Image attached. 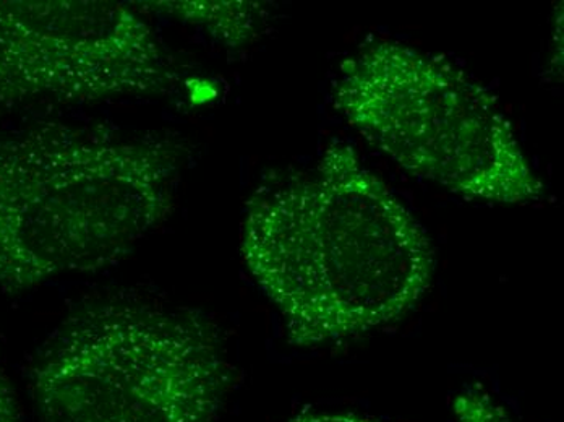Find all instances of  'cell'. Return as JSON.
<instances>
[{
	"mask_svg": "<svg viewBox=\"0 0 564 422\" xmlns=\"http://www.w3.org/2000/svg\"><path fill=\"white\" fill-rule=\"evenodd\" d=\"M456 422H518L487 390L470 387L454 398Z\"/></svg>",
	"mask_w": 564,
	"mask_h": 422,
	"instance_id": "obj_7",
	"label": "cell"
},
{
	"mask_svg": "<svg viewBox=\"0 0 564 422\" xmlns=\"http://www.w3.org/2000/svg\"><path fill=\"white\" fill-rule=\"evenodd\" d=\"M291 422H380L368 420V418L356 416V414H307V416L295 418Z\"/></svg>",
	"mask_w": 564,
	"mask_h": 422,
	"instance_id": "obj_9",
	"label": "cell"
},
{
	"mask_svg": "<svg viewBox=\"0 0 564 422\" xmlns=\"http://www.w3.org/2000/svg\"><path fill=\"white\" fill-rule=\"evenodd\" d=\"M170 137L46 122L0 137V290L119 262L174 207Z\"/></svg>",
	"mask_w": 564,
	"mask_h": 422,
	"instance_id": "obj_2",
	"label": "cell"
},
{
	"mask_svg": "<svg viewBox=\"0 0 564 422\" xmlns=\"http://www.w3.org/2000/svg\"><path fill=\"white\" fill-rule=\"evenodd\" d=\"M178 71L137 9L108 0H0V106L166 95Z\"/></svg>",
	"mask_w": 564,
	"mask_h": 422,
	"instance_id": "obj_5",
	"label": "cell"
},
{
	"mask_svg": "<svg viewBox=\"0 0 564 422\" xmlns=\"http://www.w3.org/2000/svg\"><path fill=\"white\" fill-rule=\"evenodd\" d=\"M240 252L284 318L289 343L319 346L387 327L432 283L425 229L349 143L247 204Z\"/></svg>",
	"mask_w": 564,
	"mask_h": 422,
	"instance_id": "obj_1",
	"label": "cell"
},
{
	"mask_svg": "<svg viewBox=\"0 0 564 422\" xmlns=\"http://www.w3.org/2000/svg\"><path fill=\"white\" fill-rule=\"evenodd\" d=\"M0 422H20L19 403L2 369H0Z\"/></svg>",
	"mask_w": 564,
	"mask_h": 422,
	"instance_id": "obj_8",
	"label": "cell"
},
{
	"mask_svg": "<svg viewBox=\"0 0 564 422\" xmlns=\"http://www.w3.org/2000/svg\"><path fill=\"white\" fill-rule=\"evenodd\" d=\"M333 101L371 147L453 194L498 205L545 195L498 99L442 57L398 41L360 47L340 64Z\"/></svg>",
	"mask_w": 564,
	"mask_h": 422,
	"instance_id": "obj_3",
	"label": "cell"
},
{
	"mask_svg": "<svg viewBox=\"0 0 564 422\" xmlns=\"http://www.w3.org/2000/svg\"><path fill=\"white\" fill-rule=\"evenodd\" d=\"M229 382L208 321L129 301L85 309L31 372L46 422H219Z\"/></svg>",
	"mask_w": 564,
	"mask_h": 422,
	"instance_id": "obj_4",
	"label": "cell"
},
{
	"mask_svg": "<svg viewBox=\"0 0 564 422\" xmlns=\"http://www.w3.org/2000/svg\"><path fill=\"white\" fill-rule=\"evenodd\" d=\"M139 10L171 17L185 25L205 31L216 43L239 50L257 40L267 20V10L258 2H139Z\"/></svg>",
	"mask_w": 564,
	"mask_h": 422,
	"instance_id": "obj_6",
	"label": "cell"
}]
</instances>
